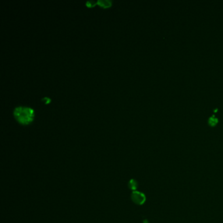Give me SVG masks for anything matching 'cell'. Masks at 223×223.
Wrapping results in <instances>:
<instances>
[{"label":"cell","mask_w":223,"mask_h":223,"mask_svg":"<svg viewBox=\"0 0 223 223\" xmlns=\"http://www.w3.org/2000/svg\"><path fill=\"white\" fill-rule=\"evenodd\" d=\"M13 115L18 122L25 125L32 122L34 117V111L33 109L29 107L18 106L14 108Z\"/></svg>","instance_id":"6da1fadb"},{"label":"cell","mask_w":223,"mask_h":223,"mask_svg":"<svg viewBox=\"0 0 223 223\" xmlns=\"http://www.w3.org/2000/svg\"><path fill=\"white\" fill-rule=\"evenodd\" d=\"M131 199L134 203L140 205H143L146 201L145 195L143 193L137 190L133 191V192L132 193Z\"/></svg>","instance_id":"7a4b0ae2"},{"label":"cell","mask_w":223,"mask_h":223,"mask_svg":"<svg viewBox=\"0 0 223 223\" xmlns=\"http://www.w3.org/2000/svg\"><path fill=\"white\" fill-rule=\"evenodd\" d=\"M128 186V188L130 190H133V191H136V189H137V187H138V183H137L136 180L132 179H130L129 180Z\"/></svg>","instance_id":"3957f363"},{"label":"cell","mask_w":223,"mask_h":223,"mask_svg":"<svg viewBox=\"0 0 223 223\" xmlns=\"http://www.w3.org/2000/svg\"><path fill=\"white\" fill-rule=\"evenodd\" d=\"M98 4L99 5V6L102 7L103 8H106V7H109L111 5V2L109 1V0H98Z\"/></svg>","instance_id":"277c9868"},{"label":"cell","mask_w":223,"mask_h":223,"mask_svg":"<svg viewBox=\"0 0 223 223\" xmlns=\"http://www.w3.org/2000/svg\"><path fill=\"white\" fill-rule=\"evenodd\" d=\"M218 123V119L215 117V115H213L209 119V124L211 126H215Z\"/></svg>","instance_id":"5b68a950"},{"label":"cell","mask_w":223,"mask_h":223,"mask_svg":"<svg viewBox=\"0 0 223 223\" xmlns=\"http://www.w3.org/2000/svg\"><path fill=\"white\" fill-rule=\"evenodd\" d=\"M97 3H98V2H95V1H87L86 2V5L88 7H92Z\"/></svg>","instance_id":"8992f818"},{"label":"cell","mask_w":223,"mask_h":223,"mask_svg":"<svg viewBox=\"0 0 223 223\" xmlns=\"http://www.w3.org/2000/svg\"><path fill=\"white\" fill-rule=\"evenodd\" d=\"M42 101H43V102H45V103H49V102H50L51 99H50L49 98L45 97V98H42Z\"/></svg>","instance_id":"52a82bcc"},{"label":"cell","mask_w":223,"mask_h":223,"mask_svg":"<svg viewBox=\"0 0 223 223\" xmlns=\"http://www.w3.org/2000/svg\"><path fill=\"white\" fill-rule=\"evenodd\" d=\"M143 223H148V221H147V219H145V220H144V221H143Z\"/></svg>","instance_id":"ba28073f"}]
</instances>
